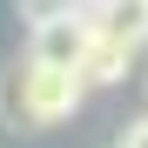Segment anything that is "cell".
Masks as SVG:
<instances>
[{
    "label": "cell",
    "mask_w": 148,
    "mask_h": 148,
    "mask_svg": "<svg viewBox=\"0 0 148 148\" xmlns=\"http://www.w3.org/2000/svg\"><path fill=\"white\" fill-rule=\"evenodd\" d=\"M114 148H148V114H135L128 128H121V141H114Z\"/></svg>",
    "instance_id": "5"
},
{
    "label": "cell",
    "mask_w": 148,
    "mask_h": 148,
    "mask_svg": "<svg viewBox=\"0 0 148 148\" xmlns=\"http://www.w3.org/2000/svg\"><path fill=\"white\" fill-rule=\"evenodd\" d=\"M67 14H88V0H20V20L40 27V20H67Z\"/></svg>",
    "instance_id": "4"
},
{
    "label": "cell",
    "mask_w": 148,
    "mask_h": 148,
    "mask_svg": "<svg viewBox=\"0 0 148 148\" xmlns=\"http://www.w3.org/2000/svg\"><path fill=\"white\" fill-rule=\"evenodd\" d=\"M94 47V14H67V20H40V27L27 34V61L34 67H74L81 74Z\"/></svg>",
    "instance_id": "2"
},
{
    "label": "cell",
    "mask_w": 148,
    "mask_h": 148,
    "mask_svg": "<svg viewBox=\"0 0 148 148\" xmlns=\"http://www.w3.org/2000/svg\"><path fill=\"white\" fill-rule=\"evenodd\" d=\"M135 54H141L135 40L94 27V47H88V61H81V81H88V88H121V81L135 74Z\"/></svg>",
    "instance_id": "3"
},
{
    "label": "cell",
    "mask_w": 148,
    "mask_h": 148,
    "mask_svg": "<svg viewBox=\"0 0 148 148\" xmlns=\"http://www.w3.org/2000/svg\"><path fill=\"white\" fill-rule=\"evenodd\" d=\"M88 101V81L74 67H34L20 61L0 74V121L7 128H61V121H74Z\"/></svg>",
    "instance_id": "1"
}]
</instances>
